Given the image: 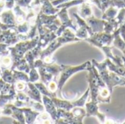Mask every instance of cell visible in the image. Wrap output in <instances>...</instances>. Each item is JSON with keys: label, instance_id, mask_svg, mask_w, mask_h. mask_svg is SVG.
Masks as SVG:
<instances>
[{"label": "cell", "instance_id": "obj_1", "mask_svg": "<svg viewBox=\"0 0 125 124\" xmlns=\"http://www.w3.org/2000/svg\"><path fill=\"white\" fill-rule=\"evenodd\" d=\"M87 71L89 72L87 80L89 86V95L91 96L92 101L97 102V96L100 90L107 86L103 80L101 79L97 68L92 62L89 64L87 67Z\"/></svg>", "mask_w": 125, "mask_h": 124}, {"label": "cell", "instance_id": "obj_2", "mask_svg": "<svg viewBox=\"0 0 125 124\" xmlns=\"http://www.w3.org/2000/svg\"><path fill=\"white\" fill-rule=\"evenodd\" d=\"M90 63L91 61H86L79 66H75V67L61 65L62 67L61 77L58 82V89L61 90L64 84L66 83V81L75 73H77L78 72L83 71V70H87V67Z\"/></svg>", "mask_w": 125, "mask_h": 124}, {"label": "cell", "instance_id": "obj_3", "mask_svg": "<svg viewBox=\"0 0 125 124\" xmlns=\"http://www.w3.org/2000/svg\"><path fill=\"white\" fill-rule=\"evenodd\" d=\"M84 40L97 48L100 45H111L114 40V33L108 34L105 31L94 33Z\"/></svg>", "mask_w": 125, "mask_h": 124}, {"label": "cell", "instance_id": "obj_4", "mask_svg": "<svg viewBox=\"0 0 125 124\" xmlns=\"http://www.w3.org/2000/svg\"><path fill=\"white\" fill-rule=\"evenodd\" d=\"M92 63L97 68L99 75L101 77V79L103 80V82L105 83L107 88L110 90V91L112 93L113 92V88H114L113 86L111 80V76H110V71L108 69L107 64L105 60L103 62H98L95 59H92Z\"/></svg>", "mask_w": 125, "mask_h": 124}, {"label": "cell", "instance_id": "obj_5", "mask_svg": "<svg viewBox=\"0 0 125 124\" xmlns=\"http://www.w3.org/2000/svg\"><path fill=\"white\" fill-rule=\"evenodd\" d=\"M74 16L76 18L77 20V23L80 26V29L76 31V34H75V37L79 38L80 39H85L91 36H92L94 34V33L92 31V29L89 27V26L87 24L86 21L85 20V19H83V18H81V16H79L78 15L74 13Z\"/></svg>", "mask_w": 125, "mask_h": 124}, {"label": "cell", "instance_id": "obj_6", "mask_svg": "<svg viewBox=\"0 0 125 124\" xmlns=\"http://www.w3.org/2000/svg\"><path fill=\"white\" fill-rule=\"evenodd\" d=\"M86 106V116H94L97 117L101 123L105 124L106 121V116L104 113H102L99 111L98 102L94 101H91L88 103L85 104Z\"/></svg>", "mask_w": 125, "mask_h": 124}, {"label": "cell", "instance_id": "obj_7", "mask_svg": "<svg viewBox=\"0 0 125 124\" xmlns=\"http://www.w3.org/2000/svg\"><path fill=\"white\" fill-rule=\"evenodd\" d=\"M85 20L86 21V23L89 26V27L92 29V31L94 34L103 31L105 20L98 19L92 15L91 17L86 18Z\"/></svg>", "mask_w": 125, "mask_h": 124}, {"label": "cell", "instance_id": "obj_8", "mask_svg": "<svg viewBox=\"0 0 125 124\" xmlns=\"http://www.w3.org/2000/svg\"><path fill=\"white\" fill-rule=\"evenodd\" d=\"M106 64H107V67L108 69H109V71L114 72L116 74L121 75V76H125V67L123 65H117L116 64H114L112 62V61L110 58H106L105 59Z\"/></svg>", "mask_w": 125, "mask_h": 124}, {"label": "cell", "instance_id": "obj_9", "mask_svg": "<svg viewBox=\"0 0 125 124\" xmlns=\"http://www.w3.org/2000/svg\"><path fill=\"white\" fill-rule=\"evenodd\" d=\"M113 45L114 47L117 48L118 49L121 50V51L123 53V54H125V42L122 37L118 29H116L114 32V40H113Z\"/></svg>", "mask_w": 125, "mask_h": 124}, {"label": "cell", "instance_id": "obj_10", "mask_svg": "<svg viewBox=\"0 0 125 124\" xmlns=\"http://www.w3.org/2000/svg\"><path fill=\"white\" fill-rule=\"evenodd\" d=\"M79 15L83 19L89 18L93 15L91 6L88 2L84 1L81 4L80 9H79Z\"/></svg>", "mask_w": 125, "mask_h": 124}, {"label": "cell", "instance_id": "obj_11", "mask_svg": "<svg viewBox=\"0 0 125 124\" xmlns=\"http://www.w3.org/2000/svg\"><path fill=\"white\" fill-rule=\"evenodd\" d=\"M117 14H118V8L113 6H110L103 12L102 18L105 20H111L115 18Z\"/></svg>", "mask_w": 125, "mask_h": 124}, {"label": "cell", "instance_id": "obj_12", "mask_svg": "<svg viewBox=\"0 0 125 124\" xmlns=\"http://www.w3.org/2000/svg\"><path fill=\"white\" fill-rule=\"evenodd\" d=\"M119 26L118 25L114 18L111 20H105L103 31L108 34H113L119 28Z\"/></svg>", "mask_w": 125, "mask_h": 124}, {"label": "cell", "instance_id": "obj_13", "mask_svg": "<svg viewBox=\"0 0 125 124\" xmlns=\"http://www.w3.org/2000/svg\"><path fill=\"white\" fill-rule=\"evenodd\" d=\"M93 3H94L103 12H104L106 9L111 6V0H92Z\"/></svg>", "mask_w": 125, "mask_h": 124}, {"label": "cell", "instance_id": "obj_14", "mask_svg": "<svg viewBox=\"0 0 125 124\" xmlns=\"http://www.w3.org/2000/svg\"><path fill=\"white\" fill-rule=\"evenodd\" d=\"M114 19L119 26H120L124 22V20H125V7L121 8L120 12L117 14V15L116 16V18Z\"/></svg>", "mask_w": 125, "mask_h": 124}, {"label": "cell", "instance_id": "obj_15", "mask_svg": "<svg viewBox=\"0 0 125 124\" xmlns=\"http://www.w3.org/2000/svg\"><path fill=\"white\" fill-rule=\"evenodd\" d=\"M117 29H118V31H119V33H120L122 37L123 38V39L125 40V20H124V22L119 26V28H118Z\"/></svg>", "mask_w": 125, "mask_h": 124}, {"label": "cell", "instance_id": "obj_16", "mask_svg": "<svg viewBox=\"0 0 125 124\" xmlns=\"http://www.w3.org/2000/svg\"><path fill=\"white\" fill-rule=\"evenodd\" d=\"M122 61H123V64H124V66L125 67V56H122Z\"/></svg>", "mask_w": 125, "mask_h": 124}, {"label": "cell", "instance_id": "obj_17", "mask_svg": "<svg viewBox=\"0 0 125 124\" xmlns=\"http://www.w3.org/2000/svg\"><path fill=\"white\" fill-rule=\"evenodd\" d=\"M122 1H124V2L125 3V0H122Z\"/></svg>", "mask_w": 125, "mask_h": 124}, {"label": "cell", "instance_id": "obj_18", "mask_svg": "<svg viewBox=\"0 0 125 124\" xmlns=\"http://www.w3.org/2000/svg\"><path fill=\"white\" fill-rule=\"evenodd\" d=\"M123 124H125V122H124V123H123Z\"/></svg>", "mask_w": 125, "mask_h": 124}, {"label": "cell", "instance_id": "obj_19", "mask_svg": "<svg viewBox=\"0 0 125 124\" xmlns=\"http://www.w3.org/2000/svg\"><path fill=\"white\" fill-rule=\"evenodd\" d=\"M91 1H92V0H91Z\"/></svg>", "mask_w": 125, "mask_h": 124}]
</instances>
